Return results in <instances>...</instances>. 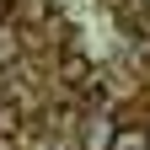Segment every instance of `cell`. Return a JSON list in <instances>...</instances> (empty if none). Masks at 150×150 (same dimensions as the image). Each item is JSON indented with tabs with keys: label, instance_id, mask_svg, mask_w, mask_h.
I'll return each instance as SVG.
<instances>
[{
	"label": "cell",
	"instance_id": "cell-5",
	"mask_svg": "<svg viewBox=\"0 0 150 150\" xmlns=\"http://www.w3.org/2000/svg\"><path fill=\"white\" fill-rule=\"evenodd\" d=\"M6 11H11V0H0V16H6Z\"/></svg>",
	"mask_w": 150,
	"mask_h": 150
},
{
	"label": "cell",
	"instance_id": "cell-2",
	"mask_svg": "<svg viewBox=\"0 0 150 150\" xmlns=\"http://www.w3.org/2000/svg\"><path fill=\"white\" fill-rule=\"evenodd\" d=\"M107 150H150V139H145V134H134V129H118Z\"/></svg>",
	"mask_w": 150,
	"mask_h": 150
},
{
	"label": "cell",
	"instance_id": "cell-1",
	"mask_svg": "<svg viewBox=\"0 0 150 150\" xmlns=\"http://www.w3.org/2000/svg\"><path fill=\"white\" fill-rule=\"evenodd\" d=\"M112 134H118V123H107L102 112H91V118L81 123V145H86V150H107Z\"/></svg>",
	"mask_w": 150,
	"mask_h": 150
},
{
	"label": "cell",
	"instance_id": "cell-3",
	"mask_svg": "<svg viewBox=\"0 0 150 150\" xmlns=\"http://www.w3.org/2000/svg\"><path fill=\"white\" fill-rule=\"evenodd\" d=\"M64 81H86V59L81 54H64Z\"/></svg>",
	"mask_w": 150,
	"mask_h": 150
},
{
	"label": "cell",
	"instance_id": "cell-6",
	"mask_svg": "<svg viewBox=\"0 0 150 150\" xmlns=\"http://www.w3.org/2000/svg\"><path fill=\"white\" fill-rule=\"evenodd\" d=\"M145 139H150V134H145Z\"/></svg>",
	"mask_w": 150,
	"mask_h": 150
},
{
	"label": "cell",
	"instance_id": "cell-4",
	"mask_svg": "<svg viewBox=\"0 0 150 150\" xmlns=\"http://www.w3.org/2000/svg\"><path fill=\"white\" fill-rule=\"evenodd\" d=\"M16 129H22L16 123V107H0V134H16Z\"/></svg>",
	"mask_w": 150,
	"mask_h": 150
}]
</instances>
